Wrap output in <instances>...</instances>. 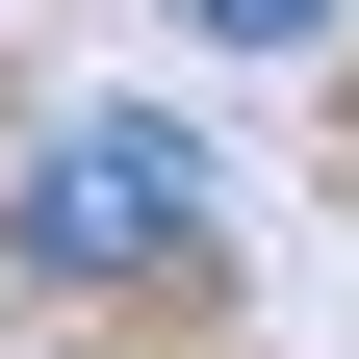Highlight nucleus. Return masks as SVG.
Wrapping results in <instances>:
<instances>
[{
    "instance_id": "obj_1",
    "label": "nucleus",
    "mask_w": 359,
    "mask_h": 359,
    "mask_svg": "<svg viewBox=\"0 0 359 359\" xmlns=\"http://www.w3.org/2000/svg\"><path fill=\"white\" fill-rule=\"evenodd\" d=\"M180 231H205V154H180V128H52V154H26V257H52V283H154Z\"/></svg>"
},
{
    "instance_id": "obj_2",
    "label": "nucleus",
    "mask_w": 359,
    "mask_h": 359,
    "mask_svg": "<svg viewBox=\"0 0 359 359\" xmlns=\"http://www.w3.org/2000/svg\"><path fill=\"white\" fill-rule=\"evenodd\" d=\"M180 26H231V52H308V26H334V0H180Z\"/></svg>"
}]
</instances>
